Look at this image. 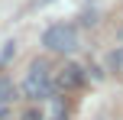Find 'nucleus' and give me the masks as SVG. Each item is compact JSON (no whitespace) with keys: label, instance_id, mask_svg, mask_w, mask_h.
I'll return each mask as SVG.
<instances>
[{"label":"nucleus","instance_id":"nucleus-1","mask_svg":"<svg viewBox=\"0 0 123 120\" xmlns=\"http://www.w3.org/2000/svg\"><path fill=\"white\" fill-rule=\"evenodd\" d=\"M23 94L29 97V101H49V97L55 94L52 68H49L45 58H36V62L29 65V71H26V78H23Z\"/></svg>","mask_w":123,"mask_h":120},{"label":"nucleus","instance_id":"nucleus-2","mask_svg":"<svg viewBox=\"0 0 123 120\" xmlns=\"http://www.w3.org/2000/svg\"><path fill=\"white\" fill-rule=\"evenodd\" d=\"M42 45L49 52H65V55H71V52L78 49V29H74L71 23H55V26H49V29L42 32Z\"/></svg>","mask_w":123,"mask_h":120},{"label":"nucleus","instance_id":"nucleus-3","mask_svg":"<svg viewBox=\"0 0 123 120\" xmlns=\"http://www.w3.org/2000/svg\"><path fill=\"white\" fill-rule=\"evenodd\" d=\"M84 68H78V65H68V68H62V75H58V84L62 88H74V84H81L84 81V75H81Z\"/></svg>","mask_w":123,"mask_h":120},{"label":"nucleus","instance_id":"nucleus-4","mask_svg":"<svg viewBox=\"0 0 123 120\" xmlns=\"http://www.w3.org/2000/svg\"><path fill=\"white\" fill-rule=\"evenodd\" d=\"M13 101H16V88H13V81H10V78H3V75H0V104H3V107H10Z\"/></svg>","mask_w":123,"mask_h":120},{"label":"nucleus","instance_id":"nucleus-5","mask_svg":"<svg viewBox=\"0 0 123 120\" xmlns=\"http://www.w3.org/2000/svg\"><path fill=\"white\" fill-rule=\"evenodd\" d=\"M107 68L110 71H123V45H117L113 52H107Z\"/></svg>","mask_w":123,"mask_h":120},{"label":"nucleus","instance_id":"nucleus-6","mask_svg":"<svg viewBox=\"0 0 123 120\" xmlns=\"http://www.w3.org/2000/svg\"><path fill=\"white\" fill-rule=\"evenodd\" d=\"M13 52H16V42L10 39V42L3 45V52H0V62H10V55H13Z\"/></svg>","mask_w":123,"mask_h":120},{"label":"nucleus","instance_id":"nucleus-7","mask_svg":"<svg viewBox=\"0 0 123 120\" xmlns=\"http://www.w3.org/2000/svg\"><path fill=\"white\" fill-rule=\"evenodd\" d=\"M49 3H55V0H39V6H49Z\"/></svg>","mask_w":123,"mask_h":120},{"label":"nucleus","instance_id":"nucleus-8","mask_svg":"<svg viewBox=\"0 0 123 120\" xmlns=\"http://www.w3.org/2000/svg\"><path fill=\"white\" fill-rule=\"evenodd\" d=\"M0 117H6V107H3V104H0Z\"/></svg>","mask_w":123,"mask_h":120}]
</instances>
